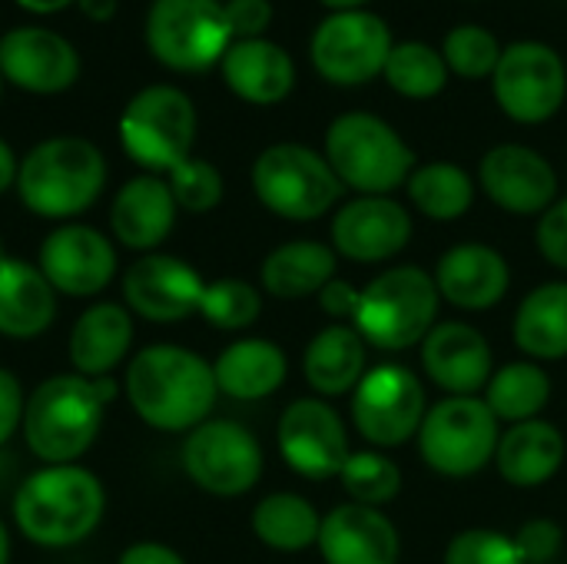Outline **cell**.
<instances>
[{
	"mask_svg": "<svg viewBox=\"0 0 567 564\" xmlns=\"http://www.w3.org/2000/svg\"><path fill=\"white\" fill-rule=\"evenodd\" d=\"M359 299H362V289L349 286L346 279H329L319 293V306L332 319H355Z\"/></svg>",
	"mask_w": 567,
	"mask_h": 564,
	"instance_id": "cell-46",
	"label": "cell"
},
{
	"mask_svg": "<svg viewBox=\"0 0 567 564\" xmlns=\"http://www.w3.org/2000/svg\"><path fill=\"white\" fill-rule=\"evenodd\" d=\"M176 199L169 193V183L159 176H136L130 180L110 209V223L116 239L126 249H156L176 219Z\"/></svg>",
	"mask_w": 567,
	"mask_h": 564,
	"instance_id": "cell-25",
	"label": "cell"
},
{
	"mask_svg": "<svg viewBox=\"0 0 567 564\" xmlns=\"http://www.w3.org/2000/svg\"><path fill=\"white\" fill-rule=\"evenodd\" d=\"M226 23L236 40H256L272 23V3L269 0H226Z\"/></svg>",
	"mask_w": 567,
	"mask_h": 564,
	"instance_id": "cell-43",
	"label": "cell"
},
{
	"mask_svg": "<svg viewBox=\"0 0 567 564\" xmlns=\"http://www.w3.org/2000/svg\"><path fill=\"white\" fill-rule=\"evenodd\" d=\"M53 286L40 273V266L20 259H0V332L10 339L40 336L56 312Z\"/></svg>",
	"mask_w": 567,
	"mask_h": 564,
	"instance_id": "cell-27",
	"label": "cell"
},
{
	"mask_svg": "<svg viewBox=\"0 0 567 564\" xmlns=\"http://www.w3.org/2000/svg\"><path fill=\"white\" fill-rule=\"evenodd\" d=\"M488 409L498 422H532L551 399V379L535 362H508L488 379Z\"/></svg>",
	"mask_w": 567,
	"mask_h": 564,
	"instance_id": "cell-33",
	"label": "cell"
},
{
	"mask_svg": "<svg viewBox=\"0 0 567 564\" xmlns=\"http://www.w3.org/2000/svg\"><path fill=\"white\" fill-rule=\"evenodd\" d=\"M425 412V389L405 366H375L352 389V422L379 449H395L419 435Z\"/></svg>",
	"mask_w": 567,
	"mask_h": 564,
	"instance_id": "cell-13",
	"label": "cell"
},
{
	"mask_svg": "<svg viewBox=\"0 0 567 564\" xmlns=\"http://www.w3.org/2000/svg\"><path fill=\"white\" fill-rule=\"evenodd\" d=\"M339 479H342V489L349 492V499L365 509L389 505L402 489L399 465L382 452H352Z\"/></svg>",
	"mask_w": 567,
	"mask_h": 564,
	"instance_id": "cell-37",
	"label": "cell"
},
{
	"mask_svg": "<svg viewBox=\"0 0 567 564\" xmlns=\"http://www.w3.org/2000/svg\"><path fill=\"white\" fill-rule=\"evenodd\" d=\"M535 239H538V253L551 266L567 269V199H558L548 213H542Z\"/></svg>",
	"mask_w": 567,
	"mask_h": 564,
	"instance_id": "cell-42",
	"label": "cell"
},
{
	"mask_svg": "<svg viewBox=\"0 0 567 564\" xmlns=\"http://www.w3.org/2000/svg\"><path fill=\"white\" fill-rule=\"evenodd\" d=\"M76 3L90 20H110L116 13V0H76Z\"/></svg>",
	"mask_w": 567,
	"mask_h": 564,
	"instance_id": "cell-49",
	"label": "cell"
},
{
	"mask_svg": "<svg viewBox=\"0 0 567 564\" xmlns=\"http://www.w3.org/2000/svg\"><path fill=\"white\" fill-rule=\"evenodd\" d=\"M522 555L528 564L551 562L561 548V529L551 519H535L528 525H522V532L515 535Z\"/></svg>",
	"mask_w": 567,
	"mask_h": 564,
	"instance_id": "cell-44",
	"label": "cell"
},
{
	"mask_svg": "<svg viewBox=\"0 0 567 564\" xmlns=\"http://www.w3.org/2000/svg\"><path fill=\"white\" fill-rule=\"evenodd\" d=\"M478 183L495 206L515 216L548 213L558 196L555 166L522 143H502L488 150L478 163Z\"/></svg>",
	"mask_w": 567,
	"mask_h": 564,
	"instance_id": "cell-16",
	"label": "cell"
},
{
	"mask_svg": "<svg viewBox=\"0 0 567 564\" xmlns=\"http://www.w3.org/2000/svg\"><path fill=\"white\" fill-rule=\"evenodd\" d=\"M565 462V435L542 419L512 425L495 449L502 479L515 489H538L558 475Z\"/></svg>",
	"mask_w": 567,
	"mask_h": 564,
	"instance_id": "cell-26",
	"label": "cell"
},
{
	"mask_svg": "<svg viewBox=\"0 0 567 564\" xmlns=\"http://www.w3.org/2000/svg\"><path fill=\"white\" fill-rule=\"evenodd\" d=\"M17 3L30 13H56V10L70 7L73 0H17Z\"/></svg>",
	"mask_w": 567,
	"mask_h": 564,
	"instance_id": "cell-50",
	"label": "cell"
},
{
	"mask_svg": "<svg viewBox=\"0 0 567 564\" xmlns=\"http://www.w3.org/2000/svg\"><path fill=\"white\" fill-rule=\"evenodd\" d=\"M120 564H186L173 548L156 545V542H140L120 555Z\"/></svg>",
	"mask_w": 567,
	"mask_h": 564,
	"instance_id": "cell-47",
	"label": "cell"
},
{
	"mask_svg": "<svg viewBox=\"0 0 567 564\" xmlns=\"http://www.w3.org/2000/svg\"><path fill=\"white\" fill-rule=\"evenodd\" d=\"M40 273L56 293L96 296L116 273V253L90 226H60L40 246Z\"/></svg>",
	"mask_w": 567,
	"mask_h": 564,
	"instance_id": "cell-19",
	"label": "cell"
},
{
	"mask_svg": "<svg viewBox=\"0 0 567 564\" xmlns=\"http://www.w3.org/2000/svg\"><path fill=\"white\" fill-rule=\"evenodd\" d=\"M199 312L216 329H246L259 319L262 299L243 279H216V283H206Z\"/></svg>",
	"mask_w": 567,
	"mask_h": 564,
	"instance_id": "cell-39",
	"label": "cell"
},
{
	"mask_svg": "<svg viewBox=\"0 0 567 564\" xmlns=\"http://www.w3.org/2000/svg\"><path fill=\"white\" fill-rule=\"evenodd\" d=\"M106 183L103 153L83 136H53L37 143L17 173L23 206L47 219H66L96 203Z\"/></svg>",
	"mask_w": 567,
	"mask_h": 564,
	"instance_id": "cell-4",
	"label": "cell"
},
{
	"mask_svg": "<svg viewBox=\"0 0 567 564\" xmlns=\"http://www.w3.org/2000/svg\"><path fill=\"white\" fill-rule=\"evenodd\" d=\"M422 366L439 389L475 396L492 379V346L468 322H442L422 339Z\"/></svg>",
	"mask_w": 567,
	"mask_h": 564,
	"instance_id": "cell-21",
	"label": "cell"
},
{
	"mask_svg": "<svg viewBox=\"0 0 567 564\" xmlns=\"http://www.w3.org/2000/svg\"><path fill=\"white\" fill-rule=\"evenodd\" d=\"M289 362L282 349L269 339H239L223 349L213 362L216 389L239 402H256L272 396L286 382Z\"/></svg>",
	"mask_w": 567,
	"mask_h": 564,
	"instance_id": "cell-28",
	"label": "cell"
},
{
	"mask_svg": "<svg viewBox=\"0 0 567 564\" xmlns=\"http://www.w3.org/2000/svg\"><path fill=\"white\" fill-rule=\"evenodd\" d=\"M319 552L326 564H399L402 542L395 525L365 505H339L322 519Z\"/></svg>",
	"mask_w": 567,
	"mask_h": 564,
	"instance_id": "cell-22",
	"label": "cell"
},
{
	"mask_svg": "<svg viewBox=\"0 0 567 564\" xmlns=\"http://www.w3.org/2000/svg\"><path fill=\"white\" fill-rule=\"evenodd\" d=\"M0 259H3V253H0Z\"/></svg>",
	"mask_w": 567,
	"mask_h": 564,
	"instance_id": "cell-53",
	"label": "cell"
},
{
	"mask_svg": "<svg viewBox=\"0 0 567 564\" xmlns=\"http://www.w3.org/2000/svg\"><path fill=\"white\" fill-rule=\"evenodd\" d=\"M409 199L422 216L435 223H452L472 209L475 183L455 163H425L409 176Z\"/></svg>",
	"mask_w": 567,
	"mask_h": 564,
	"instance_id": "cell-35",
	"label": "cell"
},
{
	"mask_svg": "<svg viewBox=\"0 0 567 564\" xmlns=\"http://www.w3.org/2000/svg\"><path fill=\"white\" fill-rule=\"evenodd\" d=\"M10 562V539H7V529H3V522H0V564Z\"/></svg>",
	"mask_w": 567,
	"mask_h": 564,
	"instance_id": "cell-52",
	"label": "cell"
},
{
	"mask_svg": "<svg viewBox=\"0 0 567 564\" xmlns=\"http://www.w3.org/2000/svg\"><path fill=\"white\" fill-rule=\"evenodd\" d=\"M216 392L213 366L183 346H150L133 356L126 372L130 406L159 432L203 425Z\"/></svg>",
	"mask_w": 567,
	"mask_h": 564,
	"instance_id": "cell-1",
	"label": "cell"
},
{
	"mask_svg": "<svg viewBox=\"0 0 567 564\" xmlns=\"http://www.w3.org/2000/svg\"><path fill=\"white\" fill-rule=\"evenodd\" d=\"M252 189L269 213L292 223H309L326 216L346 186L316 150L302 143H276L252 163Z\"/></svg>",
	"mask_w": 567,
	"mask_h": 564,
	"instance_id": "cell-7",
	"label": "cell"
},
{
	"mask_svg": "<svg viewBox=\"0 0 567 564\" xmlns=\"http://www.w3.org/2000/svg\"><path fill=\"white\" fill-rule=\"evenodd\" d=\"M23 392L17 376H10L7 369H0V445L20 429L23 422Z\"/></svg>",
	"mask_w": 567,
	"mask_h": 564,
	"instance_id": "cell-45",
	"label": "cell"
},
{
	"mask_svg": "<svg viewBox=\"0 0 567 564\" xmlns=\"http://www.w3.org/2000/svg\"><path fill=\"white\" fill-rule=\"evenodd\" d=\"M319 529H322V519L316 515V509L302 495H292V492L269 495L252 512L256 539L276 552H302L316 545Z\"/></svg>",
	"mask_w": 567,
	"mask_h": 564,
	"instance_id": "cell-34",
	"label": "cell"
},
{
	"mask_svg": "<svg viewBox=\"0 0 567 564\" xmlns=\"http://www.w3.org/2000/svg\"><path fill=\"white\" fill-rule=\"evenodd\" d=\"M412 239V216L389 196H355L332 219V246L352 263H382Z\"/></svg>",
	"mask_w": 567,
	"mask_h": 564,
	"instance_id": "cell-18",
	"label": "cell"
},
{
	"mask_svg": "<svg viewBox=\"0 0 567 564\" xmlns=\"http://www.w3.org/2000/svg\"><path fill=\"white\" fill-rule=\"evenodd\" d=\"M219 63H223L226 86L239 100L256 103V106L282 103L292 93V86H296L292 57L279 43H272L266 37L229 43V50L223 53Z\"/></svg>",
	"mask_w": 567,
	"mask_h": 564,
	"instance_id": "cell-24",
	"label": "cell"
},
{
	"mask_svg": "<svg viewBox=\"0 0 567 564\" xmlns=\"http://www.w3.org/2000/svg\"><path fill=\"white\" fill-rule=\"evenodd\" d=\"M150 53L179 73H203L233 43L219 0H153L146 17Z\"/></svg>",
	"mask_w": 567,
	"mask_h": 564,
	"instance_id": "cell-10",
	"label": "cell"
},
{
	"mask_svg": "<svg viewBox=\"0 0 567 564\" xmlns=\"http://www.w3.org/2000/svg\"><path fill=\"white\" fill-rule=\"evenodd\" d=\"M439 316V286L419 266H395L375 276L359 299L355 332L375 349H409L419 346Z\"/></svg>",
	"mask_w": 567,
	"mask_h": 564,
	"instance_id": "cell-6",
	"label": "cell"
},
{
	"mask_svg": "<svg viewBox=\"0 0 567 564\" xmlns=\"http://www.w3.org/2000/svg\"><path fill=\"white\" fill-rule=\"evenodd\" d=\"M492 86L505 116L525 126L545 123L561 110L567 96L565 60L548 43L518 40L502 50Z\"/></svg>",
	"mask_w": 567,
	"mask_h": 564,
	"instance_id": "cell-11",
	"label": "cell"
},
{
	"mask_svg": "<svg viewBox=\"0 0 567 564\" xmlns=\"http://www.w3.org/2000/svg\"><path fill=\"white\" fill-rule=\"evenodd\" d=\"M336 279V253L316 239H296L272 249L262 263V289L276 299L319 296L322 286Z\"/></svg>",
	"mask_w": 567,
	"mask_h": 564,
	"instance_id": "cell-30",
	"label": "cell"
},
{
	"mask_svg": "<svg viewBox=\"0 0 567 564\" xmlns=\"http://www.w3.org/2000/svg\"><path fill=\"white\" fill-rule=\"evenodd\" d=\"M442 60H445L449 73H458L462 80H485L495 73V66L502 60V43L492 30L462 23V27L449 30L445 43H442Z\"/></svg>",
	"mask_w": 567,
	"mask_h": 564,
	"instance_id": "cell-38",
	"label": "cell"
},
{
	"mask_svg": "<svg viewBox=\"0 0 567 564\" xmlns=\"http://www.w3.org/2000/svg\"><path fill=\"white\" fill-rule=\"evenodd\" d=\"M206 283L199 273L176 256H143L123 279L126 306L150 322H179L199 312Z\"/></svg>",
	"mask_w": 567,
	"mask_h": 564,
	"instance_id": "cell-17",
	"label": "cell"
},
{
	"mask_svg": "<svg viewBox=\"0 0 567 564\" xmlns=\"http://www.w3.org/2000/svg\"><path fill=\"white\" fill-rule=\"evenodd\" d=\"M319 3H326L332 13H346V10H359L365 0H319Z\"/></svg>",
	"mask_w": 567,
	"mask_h": 564,
	"instance_id": "cell-51",
	"label": "cell"
},
{
	"mask_svg": "<svg viewBox=\"0 0 567 564\" xmlns=\"http://www.w3.org/2000/svg\"><path fill=\"white\" fill-rule=\"evenodd\" d=\"M515 342L528 359H565L567 283H545L522 299L515 316Z\"/></svg>",
	"mask_w": 567,
	"mask_h": 564,
	"instance_id": "cell-32",
	"label": "cell"
},
{
	"mask_svg": "<svg viewBox=\"0 0 567 564\" xmlns=\"http://www.w3.org/2000/svg\"><path fill=\"white\" fill-rule=\"evenodd\" d=\"M306 382L319 396H346L365 376V342L349 326H326L306 349Z\"/></svg>",
	"mask_w": 567,
	"mask_h": 564,
	"instance_id": "cell-31",
	"label": "cell"
},
{
	"mask_svg": "<svg viewBox=\"0 0 567 564\" xmlns=\"http://www.w3.org/2000/svg\"><path fill=\"white\" fill-rule=\"evenodd\" d=\"M445 564H528L518 542L495 529H465L458 532L449 548Z\"/></svg>",
	"mask_w": 567,
	"mask_h": 564,
	"instance_id": "cell-41",
	"label": "cell"
},
{
	"mask_svg": "<svg viewBox=\"0 0 567 564\" xmlns=\"http://www.w3.org/2000/svg\"><path fill=\"white\" fill-rule=\"evenodd\" d=\"M512 283L508 263L498 249L485 243H462L452 246L435 269V286L439 296H445L452 306L482 312L492 309L505 299Z\"/></svg>",
	"mask_w": 567,
	"mask_h": 564,
	"instance_id": "cell-23",
	"label": "cell"
},
{
	"mask_svg": "<svg viewBox=\"0 0 567 564\" xmlns=\"http://www.w3.org/2000/svg\"><path fill=\"white\" fill-rule=\"evenodd\" d=\"M186 475L209 495H243L262 475V449L256 435L236 422H203L183 445Z\"/></svg>",
	"mask_w": 567,
	"mask_h": 564,
	"instance_id": "cell-14",
	"label": "cell"
},
{
	"mask_svg": "<svg viewBox=\"0 0 567 564\" xmlns=\"http://www.w3.org/2000/svg\"><path fill=\"white\" fill-rule=\"evenodd\" d=\"M116 386L110 376H53L23 406V435L37 459L47 465L76 462L96 439L103 409Z\"/></svg>",
	"mask_w": 567,
	"mask_h": 564,
	"instance_id": "cell-2",
	"label": "cell"
},
{
	"mask_svg": "<svg viewBox=\"0 0 567 564\" xmlns=\"http://www.w3.org/2000/svg\"><path fill=\"white\" fill-rule=\"evenodd\" d=\"M326 160L342 186L362 196H389L409 183L415 153L409 143L375 113H342L326 130Z\"/></svg>",
	"mask_w": 567,
	"mask_h": 564,
	"instance_id": "cell-5",
	"label": "cell"
},
{
	"mask_svg": "<svg viewBox=\"0 0 567 564\" xmlns=\"http://www.w3.org/2000/svg\"><path fill=\"white\" fill-rule=\"evenodd\" d=\"M392 30L369 10H346L326 17L312 33V66L339 86H359L385 70L392 53Z\"/></svg>",
	"mask_w": 567,
	"mask_h": 564,
	"instance_id": "cell-12",
	"label": "cell"
},
{
	"mask_svg": "<svg viewBox=\"0 0 567 564\" xmlns=\"http://www.w3.org/2000/svg\"><path fill=\"white\" fill-rule=\"evenodd\" d=\"M279 452L286 465L306 479L342 475L352 449L339 412L322 399H299L279 419Z\"/></svg>",
	"mask_w": 567,
	"mask_h": 564,
	"instance_id": "cell-15",
	"label": "cell"
},
{
	"mask_svg": "<svg viewBox=\"0 0 567 564\" xmlns=\"http://www.w3.org/2000/svg\"><path fill=\"white\" fill-rule=\"evenodd\" d=\"M382 76L389 80V86L409 100H432L445 90L449 83V66L442 60V53L422 40H405L395 43Z\"/></svg>",
	"mask_w": 567,
	"mask_h": 564,
	"instance_id": "cell-36",
	"label": "cell"
},
{
	"mask_svg": "<svg viewBox=\"0 0 567 564\" xmlns=\"http://www.w3.org/2000/svg\"><path fill=\"white\" fill-rule=\"evenodd\" d=\"M130 342H133L130 312L116 302H100L76 319L70 332V362L76 366L80 376L103 379L116 362H123Z\"/></svg>",
	"mask_w": 567,
	"mask_h": 564,
	"instance_id": "cell-29",
	"label": "cell"
},
{
	"mask_svg": "<svg viewBox=\"0 0 567 564\" xmlns=\"http://www.w3.org/2000/svg\"><path fill=\"white\" fill-rule=\"evenodd\" d=\"M166 183L176 206H183L186 213H209L223 199V176L206 160H183L176 170H169Z\"/></svg>",
	"mask_w": 567,
	"mask_h": 564,
	"instance_id": "cell-40",
	"label": "cell"
},
{
	"mask_svg": "<svg viewBox=\"0 0 567 564\" xmlns=\"http://www.w3.org/2000/svg\"><path fill=\"white\" fill-rule=\"evenodd\" d=\"M196 140L193 100L166 83L140 90L120 116V143L143 170H176Z\"/></svg>",
	"mask_w": 567,
	"mask_h": 564,
	"instance_id": "cell-9",
	"label": "cell"
},
{
	"mask_svg": "<svg viewBox=\"0 0 567 564\" xmlns=\"http://www.w3.org/2000/svg\"><path fill=\"white\" fill-rule=\"evenodd\" d=\"M498 439V419L485 399L449 396L425 412L419 452L432 472L445 479H468L495 459Z\"/></svg>",
	"mask_w": 567,
	"mask_h": 564,
	"instance_id": "cell-8",
	"label": "cell"
},
{
	"mask_svg": "<svg viewBox=\"0 0 567 564\" xmlns=\"http://www.w3.org/2000/svg\"><path fill=\"white\" fill-rule=\"evenodd\" d=\"M103 485L80 465H47L33 472L17 499L13 519L20 532L43 548H66L83 542L103 519Z\"/></svg>",
	"mask_w": 567,
	"mask_h": 564,
	"instance_id": "cell-3",
	"label": "cell"
},
{
	"mask_svg": "<svg viewBox=\"0 0 567 564\" xmlns=\"http://www.w3.org/2000/svg\"><path fill=\"white\" fill-rule=\"evenodd\" d=\"M0 73L30 93H63L80 76V57L53 30L17 27L0 40Z\"/></svg>",
	"mask_w": 567,
	"mask_h": 564,
	"instance_id": "cell-20",
	"label": "cell"
},
{
	"mask_svg": "<svg viewBox=\"0 0 567 564\" xmlns=\"http://www.w3.org/2000/svg\"><path fill=\"white\" fill-rule=\"evenodd\" d=\"M17 173H20V166H17V160H13V150L0 140V193L10 189V186L17 183Z\"/></svg>",
	"mask_w": 567,
	"mask_h": 564,
	"instance_id": "cell-48",
	"label": "cell"
}]
</instances>
